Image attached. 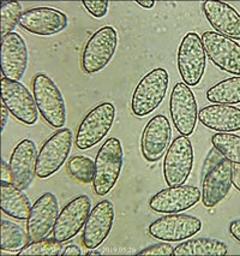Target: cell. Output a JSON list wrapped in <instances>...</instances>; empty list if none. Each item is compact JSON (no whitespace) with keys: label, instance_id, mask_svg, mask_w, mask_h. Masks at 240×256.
Here are the masks:
<instances>
[{"label":"cell","instance_id":"6da1fadb","mask_svg":"<svg viewBox=\"0 0 240 256\" xmlns=\"http://www.w3.org/2000/svg\"><path fill=\"white\" fill-rule=\"evenodd\" d=\"M124 162V152L119 138L106 140L95 159L93 189L96 196L109 194L119 180Z\"/></svg>","mask_w":240,"mask_h":256},{"label":"cell","instance_id":"7a4b0ae2","mask_svg":"<svg viewBox=\"0 0 240 256\" xmlns=\"http://www.w3.org/2000/svg\"><path fill=\"white\" fill-rule=\"evenodd\" d=\"M170 75L164 68L147 74L136 86L131 98V111L136 117L144 118L161 105L167 95Z\"/></svg>","mask_w":240,"mask_h":256},{"label":"cell","instance_id":"3957f363","mask_svg":"<svg viewBox=\"0 0 240 256\" xmlns=\"http://www.w3.org/2000/svg\"><path fill=\"white\" fill-rule=\"evenodd\" d=\"M32 95L38 112L53 129H63L66 124V106L60 89L44 74H36L32 78Z\"/></svg>","mask_w":240,"mask_h":256},{"label":"cell","instance_id":"277c9868","mask_svg":"<svg viewBox=\"0 0 240 256\" xmlns=\"http://www.w3.org/2000/svg\"><path fill=\"white\" fill-rule=\"evenodd\" d=\"M115 116V106L109 101L94 107L82 119L77 129L76 147L81 150H87L101 142L113 126Z\"/></svg>","mask_w":240,"mask_h":256},{"label":"cell","instance_id":"5b68a950","mask_svg":"<svg viewBox=\"0 0 240 256\" xmlns=\"http://www.w3.org/2000/svg\"><path fill=\"white\" fill-rule=\"evenodd\" d=\"M118 47V32L106 26L94 32L82 52L81 66L84 74L93 75L105 69L113 58Z\"/></svg>","mask_w":240,"mask_h":256},{"label":"cell","instance_id":"8992f818","mask_svg":"<svg viewBox=\"0 0 240 256\" xmlns=\"http://www.w3.org/2000/svg\"><path fill=\"white\" fill-rule=\"evenodd\" d=\"M177 64L183 82L195 87L202 81L207 68V54L202 38L197 32H190L183 38L177 53Z\"/></svg>","mask_w":240,"mask_h":256},{"label":"cell","instance_id":"52a82bcc","mask_svg":"<svg viewBox=\"0 0 240 256\" xmlns=\"http://www.w3.org/2000/svg\"><path fill=\"white\" fill-rule=\"evenodd\" d=\"M72 132L63 128L47 138L37 154L36 177L47 180L64 166L72 148Z\"/></svg>","mask_w":240,"mask_h":256},{"label":"cell","instance_id":"ba28073f","mask_svg":"<svg viewBox=\"0 0 240 256\" xmlns=\"http://www.w3.org/2000/svg\"><path fill=\"white\" fill-rule=\"evenodd\" d=\"M195 152L186 136H178L168 147L164 158L162 172L168 186H183L189 180L194 168Z\"/></svg>","mask_w":240,"mask_h":256},{"label":"cell","instance_id":"9c48e42d","mask_svg":"<svg viewBox=\"0 0 240 256\" xmlns=\"http://www.w3.org/2000/svg\"><path fill=\"white\" fill-rule=\"evenodd\" d=\"M202 220L190 214L176 213L162 216L148 226V232L155 240L173 243L183 242L202 230Z\"/></svg>","mask_w":240,"mask_h":256},{"label":"cell","instance_id":"30bf717a","mask_svg":"<svg viewBox=\"0 0 240 256\" xmlns=\"http://www.w3.org/2000/svg\"><path fill=\"white\" fill-rule=\"evenodd\" d=\"M1 99V102L20 123L29 126L37 123L38 108L36 101L24 84L2 77Z\"/></svg>","mask_w":240,"mask_h":256},{"label":"cell","instance_id":"8fae6325","mask_svg":"<svg viewBox=\"0 0 240 256\" xmlns=\"http://www.w3.org/2000/svg\"><path fill=\"white\" fill-rule=\"evenodd\" d=\"M170 112L173 125L182 136H191L196 129L198 107L194 92L184 82L174 86L170 98Z\"/></svg>","mask_w":240,"mask_h":256},{"label":"cell","instance_id":"7c38bea8","mask_svg":"<svg viewBox=\"0 0 240 256\" xmlns=\"http://www.w3.org/2000/svg\"><path fill=\"white\" fill-rule=\"evenodd\" d=\"M206 54L215 66L228 74L240 76V44L232 38L215 32H206L202 35Z\"/></svg>","mask_w":240,"mask_h":256},{"label":"cell","instance_id":"4fadbf2b","mask_svg":"<svg viewBox=\"0 0 240 256\" xmlns=\"http://www.w3.org/2000/svg\"><path fill=\"white\" fill-rule=\"evenodd\" d=\"M91 212V200L87 195H78L72 198L59 213L53 237L65 243L81 232Z\"/></svg>","mask_w":240,"mask_h":256},{"label":"cell","instance_id":"5bb4252c","mask_svg":"<svg viewBox=\"0 0 240 256\" xmlns=\"http://www.w3.org/2000/svg\"><path fill=\"white\" fill-rule=\"evenodd\" d=\"M202 198V192L197 186H168L152 196L149 200L150 210L161 214L183 213L196 206Z\"/></svg>","mask_w":240,"mask_h":256},{"label":"cell","instance_id":"9a60e30c","mask_svg":"<svg viewBox=\"0 0 240 256\" xmlns=\"http://www.w3.org/2000/svg\"><path fill=\"white\" fill-rule=\"evenodd\" d=\"M233 186V165L225 158L206 172L202 183V204L206 208L218 206L226 198Z\"/></svg>","mask_w":240,"mask_h":256},{"label":"cell","instance_id":"2e32d148","mask_svg":"<svg viewBox=\"0 0 240 256\" xmlns=\"http://www.w3.org/2000/svg\"><path fill=\"white\" fill-rule=\"evenodd\" d=\"M67 16L63 11L41 6L26 10L20 14L18 26L25 32L38 36H52L67 26Z\"/></svg>","mask_w":240,"mask_h":256},{"label":"cell","instance_id":"e0dca14e","mask_svg":"<svg viewBox=\"0 0 240 256\" xmlns=\"http://www.w3.org/2000/svg\"><path fill=\"white\" fill-rule=\"evenodd\" d=\"M171 138L172 126L168 118L164 114L155 116L148 122L142 132V156L149 162H159L170 147Z\"/></svg>","mask_w":240,"mask_h":256},{"label":"cell","instance_id":"ac0fdd59","mask_svg":"<svg viewBox=\"0 0 240 256\" xmlns=\"http://www.w3.org/2000/svg\"><path fill=\"white\" fill-rule=\"evenodd\" d=\"M114 206L109 200L96 204L83 228L82 243L87 249H96L107 240L114 224Z\"/></svg>","mask_w":240,"mask_h":256},{"label":"cell","instance_id":"d6986e66","mask_svg":"<svg viewBox=\"0 0 240 256\" xmlns=\"http://www.w3.org/2000/svg\"><path fill=\"white\" fill-rule=\"evenodd\" d=\"M59 216L58 198L52 192H44L32 204L26 220V232L31 240H42L53 232Z\"/></svg>","mask_w":240,"mask_h":256},{"label":"cell","instance_id":"ffe728a7","mask_svg":"<svg viewBox=\"0 0 240 256\" xmlns=\"http://www.w3.org/2000/svg\"><path fill=\"white\" fill-rule=\"evenodd\" d=\"M29 53L24 38L18 32H10L1 38L2 77L19 82L28 68Z\"/></svg>","mask_w":240,"mask_h":256},{"label":"cell","instance_id":"44dd1931","mask_svg":"<svg viewBox=\"0 0 240 256\" xmlns=\"http://www.w3.org/2000/svg\"><path fill=\"white\" fill-rule=\"evenodd\" d=\"M36 146L29 138H23L13 148L10 156L12 183L20 190L28 189L36 176Z\"/></svg>","mask_w":240,"mask_h":256},{"label":"cell","instance_id":"7402d4cb","mask_svg":"<svg viewBox=\"0 0 240 256\" xmlns=\"http://www.w3.org/2000/svg\"><path fill=\"white\" fill-rule=\"evenodd\" d=\"M201 8L207 20L216 32L240 41V14L236 8L225 2L214 0L203 2Z\"/></svg>","mask_w":240,"mask_h":256},{"label":"cell","instance_id":"603a6c76","mask_svg":"<svg viewBox=\"0 0 240 256\" xmlns=\"http://www.w3.org/2000/svg\"><path fill=\"white\" fill-rule=\"evenodd\" d=\"M198 119L204 126L219 132H234L240 130V108L231 105L206 106L198 112Z\"/></svg>","mask_w":240,"mask_h":256},{"label":"cell","instance_id":"cb8c5ba5","mask_svg":"<svg viewBox=\"0 0 240 256\" xmlns=\"http://www.w3.org/2000/svg\"><path fill=\"white\" fill-rule=\"evenodd\" d=\"M1 210L16 220H28L32 204L23 190L13 183L1 180Z\"/></svg>","mask_w":240,"mask_h":256},{"label":"cell","instance_id":"d4e9b609","mask_svg":"<svg viewBox=\"0 0 240 256\" xmlns=\"http://www.w3.org/2000/svg\"><path fill=\"white\" fill-rule=\"evenodd\" d=\"M228 254V246L213 238H189L174 248L176 256H224Z\"/></svg>","mask_w":240,"mask_h":256},{"label":"cell","instance_id":"484cf974","mask_svg":"<svg viewBox=\"0 0 240 256\" xmlns=\"http://www.w3.org/2000/svg\"><path fill=\"white\" fill-rule=\"evenodd\" d=\"M207 100L220 105L240 104V76L220 81L207 90Z\"/></svg>","mask_w":240,"mask_h":256},{"label":"cell","instance_id":"4316f807","mask_svg":"<svg viewBox=\"0 0 240 256\" xmlns=\"http://www.w3.org/2000/svg\"><path fill=\"white\" fill-rule=\"evenodd\" d=\"M28 232L19 225L8 220H1V250L4 252H18L20 249L30 242Z\"/></svg>","mask_w":240,"mask_h":256},{"label":"cell","instance_id":"83f0119b","mask_svg":"<svg viewBox=\"0 0 240 256\" xmlns=\"http://www.w3.org/2000/svg\"><path fill=\"white\" fill-rule=\"evenodd\" d=\"M212 144L225 159L240 166V136L232 132H218L212 136Z\"/></svg>","mask_w":240,"mask_h":256},{"label":"cell","instance_id":"f1b7e54d","mask_svg":"<svg viewBox=\"0 0 240 256\" xmlns=\"http://www.w3.org/2000/svg\"><path fill=\"white\" fill-rule=\"evenodd\" d=\"M67 172L72 178L84 184L93 183L95 176V162L90 158L76 156L67 162Z\"/></svg>","mask_w":240,"mask_h":256},{"label":"cell","instance_id":"f546056e","mask_svg":"<svg viewBox=\"0 0 240 256\" xmlns=\"http://www.w3.org/2000/svg\"><path fill=\"white\" fill-rule=\"evenodd\" d=\"M61 252H63V243L59 242L54 237H46L29 242L24 248L19 250L17 255H61Z\"/></svg>","mask_w":240,"mask_h":256},{"label":"cell","instance_id":"4dcf8cb0","mask_svg":"<svg viewBox=\"0 0 240 256\" xmlns=\"http://www.w3.org/2000/svg\"><path fill=\"white\" fill-rule=\"evenodd\" d=\"M22 14V5L19 2H14V0L1 2V11H0L1 38L13 32L14 28L18 26L19 17Z\"/></svg>","mask_w":240,"mask_h":256},{"label":"cell","instance_id":"1f68e13d","mask_svg":"<svg viewBox=\"0 0 240 256\" xmlns=\"http://www.w3.org/2000/svg\"><path fill=\"white\" fill-rule=\"evenodd\" d=\"M82 4L95 18H102L108 12L109 2L107 0H83Z\"/></svg>","mask_w":240,"mask_h":256},{"label":"cell","instance_id":"d6a6232c","mask_svg":"<svg viewBox=\"0 0 240 256\" xmlns=\"http://www.w3.org/2000/svg\"><path fill=\"white\" fill-rule=\"evenodd\" d=\"M174 252V248L171 246V244L166 243H156L154 246H149L147 248L142 249L141 252H138L137 254L138 256H168V255H173Z\"/></svg>","mask_w":240,"mask_h":256},{"label":"cell","instance_id":"836d02e7","mask_svg":"<svg viewBox=\"0 0 240 256\" xmlns=\"http://www.w3.org/2000/svg\"><path fill=\"white\" fill-rule=\"evenodd\" d=\"M230 234L237 242L240 243V219L233 220L232 222L230 224Z\"/></svg>","mask_w":240,"mask_h":256},{"label":"cell","instance_id":"e575fe53","mask_svg":"<svg viewBox=\"0 0 240 256\" xmlns=\"http://www.w3.org/2000/svg\"><path fill=\"white\" fill-rule=\"evenodd\" d=\"M1 180L12 183V174H11L10 165H7V162L4 159L1 160Z\"/></svg>","mask_w":240,"mask_h":256},{"label":"cell","instance_id":"d590c367","mask_svg":"<svg viewBox=\"0 0 240 256\" xmlns=\"http://www.w3.org/2000/svg\"><path fill=\"white\" fill-rule=\"evenodd\" d=\"M233 186L240 192V166H233Z\"/></svg>","mask_w":240,"mask_h":256},{"label":"cell","instance_id":"8d00e7d4","mask_svg":"<svg viewBox=\"0 0 240 256\" xmlns=\"http://www.w3.org/2000/svg\"><path fill=\"white\" fill-rule=\"evenodd\" d=\"M61 255H82V252L77 246H69L61 252Z\"/></svg>","mask_w":240,"mask_h":256},{"label":"cell","instance_id":"74e56055","mask_svg":"<svg viewBox=\"0 0 240 256\" xmlns=\"http://www.w3.org/2000/svg\"><path fill=\"white\" fill-rule=\"evenodd\" d=\"M8 113L10 111L7 110V107L4 105V104L1 102V130L4 132L5 126H6V123H7V119H8Z\"/></svg>","mask_w":240,"mask_h":256},{"label":"cell","instance_id":"f35d334b","mask_svg":"<svg viewBox=\"0 0 240 256\" xmlns=\"http://www.w3.org/2000/svg\"><path fill=\"white\" fill-rule=\"evenodd\" d=\"M137 4L144 8H153L155 6V2L154 0H137Z\"/></svg>","mask_w":240,"mask_h":256},{"label":"cell","instance_id":"ab89813d","mask_svg":"<svg viewBox=\"0 0 240 256\" xmlns=\"http://www.w3.org/2000/svg\"><path fill=\"white\" fill-rule=\"evenodd\" d=\"M84 255H89V256H90V255H102V254H101V252H94L93 249H90V252H88L87 254H84Z\"/></svg>","mask_w":240,"mask_h":256}]
</instances>
